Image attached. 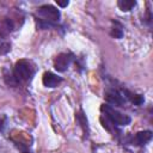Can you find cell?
Masks as SVG:
<instances>
[{"mask_svg": "<svg viewBox=\"0 0 153 153\" xmlns=\"http://www.w3.org/2000/svg\"><path fill=\"white\" fill-rule=\"evenodd\" d=\"M37 14L42 18L39 20L41 27H49L51 26V23H56L60 20L61 12L53 5H42L37 8Z\"/></svg>", "mask_w": 153, "mask_h": 153, "instance_id": "cell-2", "label": "cell"}, {"mask_svg": "<svg viewBox=\"0 0 153 153\" xmlns=\"http://www.w3.org/2000/svg\"><path fill=\"white\" fill-rule=\"evenodd\" d=\"M136 5V1L135 0H118L117 1V6L121 11L123 12H129L131 11Z\"/></svg>", "mask_w": 153, "mask_h": 153, "instance_id": "cell-9", "label": "cell"}, {"mask_svg": "<svg viewBox=\"0 0 153 153\" xmlns=\"http://www.w3.org/2000/svg\"><path fill=\"white\" fill-rule=\"evenodd\" d=\"M10 50H11V43L4 42L0 44V55H6L7 53H10Z\"/></svg>", "mask_w": 153, "mask_h": 153, "instance_id": "cell-12", "label": "cell"}, {"mask_svg": "<svg viewBox=\"0 0 153 153\" xmlns=\"http://www.w3.org/2000/svg\"><path fill=\"white\" fill-rule=\"evenodd\" d=\"M56 4H57V6H60V7H66V6H68L69 1H68V0H66V1H60V0H56Z\"/></svg>", "mask_w": 153, "mask_h": 153, "instance_id": "cell-13", "label": "cell"}, {"mask_svg": "<svg viewBox=\"0 0 153 153\" xmlns=\"http://www.w3.org/2000/svg\"><path fill=\"white\" fill-rule=\"evenodd\" d=\"M152 131L151 130H143V131H139L135 134V136L131 140V145L134 146H145L146 143H148L152 140Z\"/></svg>", "mask_w": 153, "mask_h": 153, "instance_id": "cell-6", "label": "cell"}, {"mask_svg": "<svg viewBox=\"0 0 153 153\" xmlns=\"http://www.w3.org/2000/svg\"><path fill=\"white\" fill-rule=\"evenodd\" d=\"M72 61H73V55L72 54L61 53V54H59L56 56V59L54 61V68L57 72H61V73L62 72H66Z\"/></svg>", "mask_w": 153, "mask_h": 153, "instance_id": "cell-4", "label": "cell"}, {"mask_svg": "<svg viewBox=\"0 0 153 153\" xmlns=\"http://www.w3.org/2000/svg\"><path fill=\"white\" fill-rule=\"evenodd\" d=\"M100 111H102V112L104 114V116H105L109 121H111L115 126H128V124L131 122L130 116L118 112L117 110H115L112 106H110V105H108V104H103V105L100 106Z\"/></svg>", "mask_w": 153, "mask_h": 153, "instance_id": "cell-3", "label": "cell"}, {"mask_svg": "<svg viewBox=\"0 0 153 153\" xmlns=\"http://www.w3.org/2000/svg\"><path fill=\"white\" fill-rule=\"evenodd\" d=\"M61 81H62V78L59 76L57 74L51 73V72H45V73L43 74V78H42L43 85H44L45 87H50V88L56 87Z\"/></svg>", "mask_w": 153, "mask_h": 153, "instance_id": "cell-7", "label": "cell"}, {"mask_svg": "<svg viewBox=\"0 0 153 153\" xmlns=\"http://www.w3.org/2000/svg\"><path fill=\"white\" fill-rule=\"evenodd\" d=\"M75 118H76L78 123H80V126H81V128H82L85 135L87 136V134H88V124H87V118H86L84 111L80 110L79 112H76V114H75Z\"/></svg>", "mask_w": 153, "mask_h": 153, "instance_id": "cell-10", "label": "cell"}, {"mask_svg": "<svg viewBox=\"0 0 153 153\" xmlns=\"http://www.w3.org/2000/svg\"><path fill=\"white\" fill-rule=\"evenodd\" d=\"M122 94H123V97H124L126 99L130 100L134 105H141V104H143V102H145L143 96L133 93V92H130V91H128V90H123V91H122Z\"/></svg>", "mask_w": 153, "mask_h": 153, "instance_id": "cell-8", "label": "cell"}, {"mask_svg": "<svg viewBox=\"0 0 153 153\" xmlns=\"http://www.w3.org/2000/svg\"><path fill=\"white\" fill-rule=\"evenodd\" d=\"M105 99L109 104H112L115 106H122L126 103V98L123 97L122 92L117 90H109L105 92Z\"/></svg>", "mask_w": 153, "mask_h": 153, "instance_id": "cell-5", "label": "cell"}, {"mask_svg": "<svg viewBox=\"0 0 153 153\" xmlns=\"http://www.w3.org/2000/svg\"><path fill=\"white\" fill-rule=\"evenodd\" d=\"M112 23H114V26L111 27L110 35L112 37H115V38H118V39L122 38L123 37V26L118 22H116V20H114Z\"/></svg>", "mask_w": 153, "mask_h": 153, "instance_id": "cell-11", "label": "cell"}, {"mask_svg": "<svg viewBox=\"0 0 153 153\" xmlns=\"http://www.w3.org/2000/svg\"><path fill=\"white\" fill-rule=\"evenodd\" d=\"M12 74L17 81V84L30 81L35 74V66L29 60H19L16 62Z\"/></svg>", "mask_w": 153, "mask_h": 153, "instance_id": "cell-1", "label": "cell"}]
</instances>
